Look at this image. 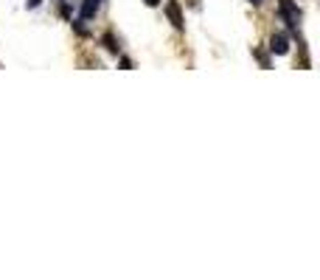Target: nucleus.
Returning <instances> with one entry per match:
<instances>
[{
  "instance_id": "20e7f679",
  "label": "nucleus",
  "mask_w": 320,
  "mask_h": 280,
  "mask_svg": "<svg viewBox=\"0 0 320 280\" xmlns=\"http://www.w3.org/2000/svg\"><path fill=\"white\" fill-rule=\"evenodd\" d=\"M101 45H104V48L110 50V54H115V56L121 54V45H118V40H115V36L110 34V31H107V34L101 36Z\"/></svg>"
},
{
  "instance_id": "7ed1b4c3",
  "label": "nucleus",
  "mask_w": 320,
  "mask_h": 280,
  "mask_svg": "<svg viewBox=\"0 0 320 280\" xmlns=\"http://www.w3.org/2000/svg\"><path fill=\"white\" fill-rule=\"evenodd\" d=\"M166 14H169V20L174 22L177 31H185V22H183V14H180V3H177V0H166Z\"/></svg>"
},
{
  "instance_id": "f257e3e1",
  "label": "nucleus",
  "mask_w": 320,
  "mask_h": 280,
  "mask_svg": "<svg viewBox=\"0 0 320 280\" xmlns=\"http://www.w3.org/2000/svg\"><path fill=\"white\" fill-rule=\"evenodd\" d=\"M270 54H275V56H286L289 54V36L284 34V31H275V34L270 36Z\"/></svg>"
},
{
  "instance_id": "f03ea898",
  "label": "nucleus",
  "mask_w": 320,
  "mask_h": 280,
  "mask_svg": "<svg viewBox=\"0 0 320 280\" xmlns=\"http://www.w3.org/2000/svg\"><path fill=\"white\" fill-rule=\"evenodd\" d=\"M101 3L104 0H82V6H79V20H93L96 14H99V8H101Z\"/></svg>"
},
{
  "instance_id": "423d86ee",
  "label": "nucleus",
  "mask_w": 320,
  "mask_h": 280,
  "mask_svg": "<svg viewBox=\"0 0 320 280\" xmlns=\"http://www.w3.org/2000/svg\"><path fill=\"white\" fill-rule=\"evenodd\" d=\"M121 68H124V70H132V68H135V64H132V59H127V56H121Z\"/></svg>"
},
{
  "instance_id": "6e6552de",
  "label": "nucleus",
  "mask_w": 320,
  "mask_h": 280,
  "mask_svg": "<svg viewBox=\"0 0 320 280\" xmlns=\"http://www.w3.org/2000/svg\"><path fill=\"white\" fill-rule=\"evenodd\" d=\"M146 6H160V0H146Z\"/></svg>"
},
{
  "instance_id": "39448f33",
  "label": "nucleus",
  "mask_w": 320,
  "mask_h": 280,
  "mask_svg": "<svg viewBox=\"0 0 320 280\" xmlns=\"http://www.w3.org/2000/svg\"><path fill=\"white\" fill-rule=\"evenodd\" d=\"M59 14H62L65 20H71V17H73V6L68 3V0H62V6H59Z\"/></svg>"
},
{
  "instance_id": "1a4fd4ad",
  "label": "nucleus",
  "mask_w": 320,
  "mask_h": 280,
  "mask_svg": "<svg viewBox=\"0 0 320 280\" xmlns=\"http://www.w3.org/2000/svg\"><path fill=\"white\" fill-rule=\"evenodd\" d=\"M250 3H253V6H261V3H264V0H250Z\"/></svg>"
},
{
  "instance_id": "0eeeda50",
  "label": "nucleus",
  "mask_w": 320,
  "mask_h": 280,
  "mask_svg": "<svg viewBox=\"0 0 320 280\" xmlns=\"http://www.w3.org/2000/svg\"><path fill=\"white\" fill-rule=\"evenodd\" d=\"M40 3H43V0H26V8H37Z\"/></svg>"
}]
</instances>
